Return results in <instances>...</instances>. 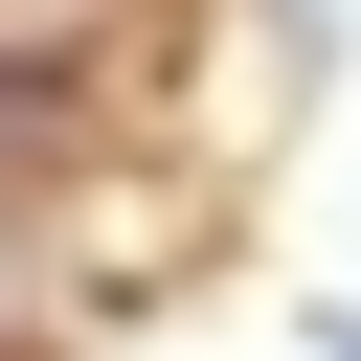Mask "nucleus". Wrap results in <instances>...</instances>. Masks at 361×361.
<instances>
[{"label": "nucleus", "instance_id": "f257e3e1", "mask_svg": "<svg viewBox=\"0 0 361 361\" xmlns=\"http://www.w3.org/2000/svg\"><path fill=\"white\" fill-rule=\"evenodd\" d=\"M316 361H361V293H338V316H316Z\"/></svg>", "mask_w": 361, "mask_h": 361}]
</instances>
